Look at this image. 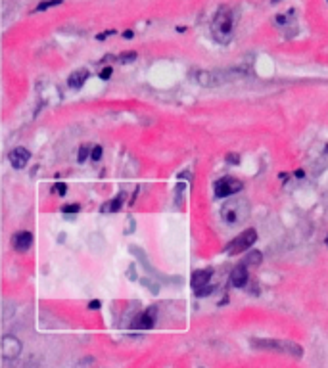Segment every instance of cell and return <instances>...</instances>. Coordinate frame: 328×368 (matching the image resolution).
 <instances>
[{
	"instance_id": "1",
	"label": "cell",
	"mask_w": 328,
	"mask_h": 368,
	"mask_svg": "<svg viewBox=\"0 0 328 368\" xmlns=\"http://www.w3.org/2000/svg\"><path fill=\"white\" fill-rule=\"evenodd\" d=\"M232 27H234V18H232V10L229 6H221L211 23V31L215 40H219L221 44H227L232 39Z\"/></svg>"
},
{
	"instance_id": "2",
	"label": "cell",
	"mask_w": 328,
	"mask_h": 368,
	"mask_svg": "<svg viewBox=\"0 0 328 368\" xmlns=\"http://www.w3.org/2000/svg\"><path fill=\"white\" fill-rule=\"evenodd\" d=\"M251 345L257 349H275V351L290 353L294 357H301V353H303V349L290 339H253Z\"/></svg>"
},
{
	"instance_id": "3",
	"label": "cell",
	"mask_w": 328,
	"mask_h": 368,
	"mask_svg": "<svg viewBox=\"0 0 328 368\" xmlns=\"http://www.w3.org/2000/svg\"><path fill=\"white\" fill-rule=\"evenodd\" d=\"M257 240V232H255V228H248L246 232H242L238 238H234L229 246H227V253L229 255H238V253L246 252L248 248H251L253 243Z\"/></svg>"
},
{
	"instance_id": "4",
	"label": "cell",
	"mask_w": 328,
	"mask_h": 368,
	"mask_svg": "<svg viewBox=\"0 0 328 368\" xmlns=\"http://www.w3.org/2000/svg\"><path fill=\"white\" fill-rule=\"evenodd\" d=\"M244 184L234 176H223L215 182V198H229V196L240 192Z\"/></svg>"
},
{
	"instance_id": "5",
	"label": "cell",
	"mask_w": 328,
	"mask_h": 368,
	"mask_svg": "<svg viewBox=\"0 0 328 368\" xmlns=\"http://www.w3.org/2000/svg\"><path fill=\"white\" fill-rule=\"evenodd\" d=\"M244 215H246V200H234L223 207V219L227 223H238Z\"/></svg>"
},
{
	"instance_id": "6",
	"label": "cell",
	"mask_w": 328,
	"mask_h": 368,
	"mask_svg": "<svg viewBox=\"0 0 328 368\" xmlns=\"http://www.w3.org/2000/svg\"><path fill=\"white\" fill-rule=\"evenodd\" d=\"M0 351H2V357L6 358V360H10V358H18L20 357V353H21L20 339L14 338V336H4V338H2Z\"/></svg>"
},
{
	"instance_id": "7",
	"label": "cell",
	"mask_w": 328,
	"mask_h": 368,
	"mask_svg": "<svg viewBox=\"0 0 328 368\" xmlns=\"http://www.w3.org/2000/svg\"><path fill=\"white\" fill-rule=\"evenodd\" d=\"M155 307H148V309L140 315V317H136L135 320H133V328H138V330H150L154 328L155 324Z\"/></svg>"
},
{
	"instance_id": "8",
	"label": "cell",
	"mask_w": 328,
	"mask_h": 368,
	"mask_svg": "<svg viewBox=\"0 0 328 368\" xmlns=\"http://www.w3.org/2000/svg\"><path fill=\"white\" fill-rule=\"evenodd\" d=\"M250 267L246 265V263H242L238 267H234L231 272V284L234 288H244L246 284H248V276H250V271H248Z\"/></svg>"
},
{
	"instance_id": "9",
	"label": "cell",
	"mask_w": 328,
	"mask_h": 368,
	"mask_svg": "<svg viewBox=\"0 0 328 368\" xmlns=\"http://www.w3.org/2000/svg\"><path fill=\"white\" fill-rule=\"evenodd\" d=\"M29 159H31V154H29V150H25V148H14L10 152V163L16 167V169H23L25 165L29 163Z\"/></svg>"
},
{
	"instance_id": "10",
	"label": "cell",
	"mask_w": 328,
	"mask_h": 368,
	"mask_svg": "<svg viewBox=\"0 0 328 368\" xmlns=\"http://www.w3.org/2000/svg\"><path fill=\"white\" fill-rule=\"evenodd\" d=\"M14 248L18 250V252H25L27 248H31V243H33V234L27 232V230H21L14 236Z\"/></svg>"
},
{
	"instance_id": "11",
	"label": "cell",
	"mask_w": 328,
	"mask_h": 368,
	"mask_svg": "<svg viewBox=\"0 0 328 368\" xmlns=\"http://www.w3.org/2000/svg\"><path fill=\"white\" fill-rule=\"evenodd\" d=\"M209 278H211V271L209 269H203V271H196L192 274V280H190V286L194 288V291L203 288L209 284Z\"/></svg>"
},
{
	"instance_id": "12",
	"label": "cell",
	"mask_w": 328,
	"mask_h": 368,
	"mask_svg": "<svg viewBox=\"0 0 328 368\" xmlns=\"http://www.w3.org/2000/svg\"><path fill=\"white\" fill-rule=\"evenodd\" d=\"M88 79V71L87 69H77L75 73H71L68 79V85L69 88H73V90H77V88H81L85 83H87Z\"/></svg>"
},
{
	"instance_id": "13",
	"label": "cell",
	"mask_w": 328,
	"mask_h": 368,
	"mask_svg": "<svg viewBox=\"0 0 328 368\" xmlns=\"http://www.w3.org/2000/svg\"><path fill=\"white\" fill-rule=\"evenodd\" d=\"M263 261V255H261L259 252H251L250 255H246V265H248V267H257V265H259V263Z\"/></svg>"
},
{
	"instance_id": "14",
	"label": "cell",
	"mask_w": 328,
	"mask_h": 368,
	"mask_svg": "<svg viewBox=\"0 0 328 368\" xmlns=\"http://www.w3.org/2000/svg\"><path fill=\"white\" fill-rule=\"evenodd\" d=\"M64 0H44V2H40L39 6H37V12H42V10H48L52 6H60Z\"/></svg>"
},
{
	"instance_id": "15",
	"label": "cell",
	"mask_w": 328,
	"mask_h": 368,
	"mask_svg": "<svg viewBox=\"0 0 328 368\" xmlns=\"http://www.w3.org/2000/svg\"><path fill=\"white\" fill-rule=\"evenodd\" d=\"M121 204H123V194H117L116 198H114V202H112V205L107 207L110 211H119V207H121Z\"/></svg>"
},
{
	"instance_id": "16",
	"label": "cell",
	"mask_w": 328,
	"mask_h": 368,
	"mask_svg": "<svg viewBox=\"0 0 328 368\" xmlns=\"http://www.w3.org/2000/svg\"><path fill=\"white\" fill-rule=\"evenodd\" d=\"M136 59V52H127V54H121L119 56V62L121 64H131V62H135Z\"/></svg>"
},
{
	"instance_id": "17",
	"label": "cell",
	"mask_w": 328,
	"mask_h": 368,
	"mask_svg": "<svg viewBox=\"0 0 328 368\" xmlns=\"http://www.w3.org/2000/svg\"><path fill=\"white\" fill-rule=\"evenodd\" d=\"M211 291H213V286L211 284H207V286H203L200 290H196V295H198V297H207Z\"/></svg>"
},
{
	"instance_id": "18",
	"label": "cell",
	"mask_w": 328,
	"mask_h": 368,
	"mask_svg": "<svg viewBox=\"0 0 328 368\" xmlns=\"http://www.w3.org/2000/svg\"><path fill=\"white\" fill-rule=\"evenodd\" d=\"M79 209H81V207H79V204L64 205V207H62V211H64V213H77Z\"/></svg>"
},
{
	"instance_id": "19",
	"label": "cell",
	"mask_w": 328,
	"mask_h": 368,
	"mask_svg": "<svg viewBox=\"0 0 328 368\" xmlns=\"http://www.w3.org/2000/svg\"><path fill=\"white\" fill-rule=\"evenodd\" d=\"M90 157H92V161H98V159L102 157V148H100V146H94L92 152H90Z\"/></svg>"
},
{
	"instance_id": "20",
	"label": "cell",
	"mask_w": 328,
	"mask_h": 368,
	"mask_svg": "<svg viewBox=\"0 0 328 368\" xmlns=\"http://www.w3.org/2000/svg\"><path fill=\"white\" fill-rule=\"evenodd\" d=\"M112 73H114V69L107 66V68H104L100 71V79H102V81H107V79L112 77Z\"/></svg>"
},
{
	"instance_id": "21",
	"label": "cell",
	"mask_w": 328,
	"mask_h": 368,
	"mask_svg": "<svg viewBox=\"0 0 328 368\" xmlns=\"http://www.w3.org/2000/svg\"><path fill=\"white\" fill-rule=\"evenodd\" d=\"M142 284H144V286H148L152 293H157V291H159V286H157V284H152V282H148L146 278H142Z\"/></svg>"
},
{
	"instance_id": "22",
	"label": "cell",
	"mask_w": 328,
	"mask_h": 368,
	"mask_svg": "<svg viewBox=\"0 0 328 368\" xmlns=\"http://www.w3.org/2000/svg\"><path fill=\"white\" fill-rule=\"evenodd\" d=\"M87 155H88V146H83L81 152H79V163H83L87 159Z\"/></svg>"
},
{
	"instance_id": "23",
	"label": "cell",
	"mask_w": 328,
	"mask_h": 368,
	"mask_svg": "<svg viewBox=\"0 0 328 368\" xmlns=\"http://www.w3.org/2000/svg\"><path fill=\"white\" fill-rule=\"evenodd\" d=\"M66 190H68V188H66V184H64V182H62V184H56V192H58L60 196L66 194Z\"/></svg>"
},
{
	"instance_id": "24",
	"label": "cell",
	"mask_w": 328,
	"mask_h": 368,
	"mask_svg": "<svg viewBox=\"0 0 328 368\" xmlns=\"http://www.w3.org/2000/svg\"><path fill=\"white\" fill-rule=\"evenodd\" d=\"M88 309H92V311H98V309H100V301H98V299L90 301V303H88Z\"/></svg>"
},
{
	"instance_id": "25",
	"label": "cell",
	"mask_w": 328,
	"mask_h": 368,
	"mask_svg": "<svg viewBox=\"0 0 328 368\" xmlns=\"http://www.w3.org/2000/svg\"><path fill=\"white\" fill-rule=\"evenodd\" d=\"M231 161H232V163H238V157H236L234 154H232V157L229 155V163H231Z\"/></svg>"
},
{
	"instance_id": "26",
	"label": "cell",
	"mask_w": 328,
	"mask_h": 368,
	"mask_svg": "<svg viewBox=\"0 0 328 368\" xmlns=\"http://www.w3.org/2000/svg\"><path fill=\"white\" fill-rule=\"evenodd\" d=\"M123 37H125V39H133V31H125Z\"/></svg>"
},
{
	"instance_id": "27",
	"label": "cell",
	"mask_w": 328,
	"mask_h": 368,
	"mask_svg": "<svg viewBox=\"0 0 328 368\" xmlns=\"http://www.w3.org/2000/svg\"><path fill=\"white\" fill-rule=\"evenodd\" d=\"M296 176H298V178H301V176H303V171H301V169H298V171H296Z\"/></svg>"
},
{
	"instance_id": "28",
	"label": "cell",
	"mask_w": 328,
	"mask_h": 368,
	"mask_svg": "<svg viewBox=\"0 0 328 368\" xmlns=\"http://www.w3.org/2000/svg\"><path fill=\"white\" fill-rule=\"evenodd\" d=\"M272 2H279V0H272Z\"/></svg>"
},
{
	"instance_id": "29",
	"label": "cell",
	"mask_w": 328,
	"mask_h": 368,
	"mask_svg": "<svg viewBox=\"0 0 328 368\" xmlns=\"http://www.w3.org/2000/svg\"><path fill=\"white\" fill-rule=\"evenodd\" d=\"M326 246H328V238H326Z\"/></svg>"
}]
</instances>
